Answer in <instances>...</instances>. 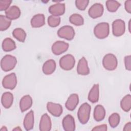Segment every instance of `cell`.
I'll return each mask as SVG.
<instances>
[{
  "instance_id": "2e32d148",
  "label": "cell",
  "mask_w": 131,
  "mask_h": 131,
  "mask_svg": "<svg viewBox=\"0 0 131 131\" xmlns=\"http://www.w3.org/2000/svg\"><path fill=\"white\" fill-rule=\"evenodd\" d=\"M34 123V112L33 111H30L28 112L25 116L23 125L25 129L26 130H30L33 128Z\"/></svg>"
},
{
  "instance_id": "d6a6232c",
  "label": "cell",
  "mask_w": 131,
  "mask_h": 131,
  "mask_svg": "<svg viewBox=\"0 0 131 131\" xmlns=\"http://www.w3.org/2000/svg\"><path fill=\"white\" fill-rule=\"evenodd\" d=\"M89 3L88 0H76L75 5L77 9L80 10H84L87 7Z\"/></svg>"
},
{
  "instance_id": "52a82bcc",
  "label": "cell",
  "mask_w": 131,
  "mask_h": 131,
  "mask_svg": "<svg viewBox=\"0 0 131 131\" xmlns=\"http://www.w3.org/2000/svg\"><path fill=\"white\" fill-rule=\"evenodd\" d=\"M17 84V77L14 73L5 76L2 80L3 87L7 89L13 90Z\"/></svg>"
},
{
  "instance_id": "f546056e",
  "label": "cell",
  "mask_w": 131,
  "mask_h": 131,
  "mask_svg": "<svg viewBox=\"0 0 131 131\" xmlns=\"http://www.w3.org/2000/svg\"><path fill=\"white\" fill-rule=\"evenodd\" d=\"M106 6L108 11L115 12L120 6V4L116 1L108 0L106 2Z\"/></svg>"
},
{
  "instance_id": "d6986e66",
  "label": "cell",
  "mask_w": 131,
  "mask_h": 131,
  "mask_svg": "<svg viewBox=\"0 0 131 131\" xmlns=\"http://www.w3.org/2000/svg\"><path fill=\"white\" fill-rule=\"evenodd\" d=\"M32 98L30 95L23 96L19 102V107L21 112H24L29 109L32 105Z\"/></svg>"
},
{
  "instance_id": "4dcf8cb0",
  "label": "cell",
  "mask_w": 131,
  "mask_h": 131,
  "mask_svg": "<svg viewBox=\"0 0 131 131\" xmlns=\"http://www.w3.org/2000/svg\"><path fill=\"white\" fill-rule=\"evenodd\" d=\"M120 120V117L119 115L117 113H113L108 118V122L110 126L115 128L117 127L119 124Z\"/></svg>"
},
{
  "instance_id": "ffe728a7",
  "label": "cell",
  "mask_w": 131,
  "mask_h": 131,
  "mask_svg": "<svg viewBox=\"0 0 131 131\" xmlns=\"http://www.w3.org/2000/svg\"><path fill=\"white\" fill-rule=\"evenodd\" d=\"M45 24V17L42 14L35 15L31 20V25L33 28H39Z\"/></svg>"
},
{
  "instance_id": "ac0fdd59",
  "label": "cell",
  "mask_w": 131,
  "mask_h": 131,
  "mask_svg": "<svg viewBox=\"0 0 131 131\" xmlns=\"http://www.w3.org/2000/svg\"><path fill=\"white\" fill-rule=\"evenodd\" d=\"M20 14V10L16 6H12L5 11L6 16L10 20L17 19L19 17Z\"/></svg>"
},
{
  "instance_id": "1f68e13d",
  "label": "cell",
  "mask_w": 131,
  "mask_h": 131,
  "mask_svg": "<svg viewBox=\"0 0 131 131\" xmlns=\"http://www.w3.org/2000/svg\"><path fill=\"white\" fill-rule=\"evenodd\" d=\"M60 23V17L59 16L50 15L48 18V23L49 26L51 27H57Z\"/></svg>"
},
{
  "instance_id": "83f0119b",
  "label": "cell",
  "mask_w": 131,
  "mask_h": 131,
  "mask_svg": "<svg viewBox=\"0 0 131 131\" xmlns=\"http://www.w3.org/2000/svg\"><path fill=\"white\" fill-rule=\"evenodd\" d=\"M70 22L77 26L83 25L84 24V19L82 16L79 14L74 13L71 15L69 18Z\"/></svg>"
},
{
  "instance_id": "603a6c76",
  "label": "cell",
  "mask_w": 131,
  "mask_h": 131,
  "mask_svg": "<svg viewBox=\"0 0 131 131\" xmlns=\"http://www.w3.org/2000/svg\"><path fill=\"white\" fill-rule=\"evenodd\" d=\"M105 110L104 107L100 104L97 105L94 111V118L97 121H100L104 118Z\"/></svg>"
},
{
  "instance_id": "44dd1931",
  "label": "cell",
  "mask_w": 131,
  "mask_h": 131,
  "mask_svg": "<svg viewBox=\"0 0 131 131\" xmlns=\"http://www.w3.org/2000/svg\"><path fill=\"white\" fill-rule=\"evenodd\" d=\"M56 69V62L53 59L47 60L42 66V71L46 75L52 74Z\"/></svg>"
},
{
  "instance_id": "7402d4cb",
  "label": "cell",
  "mask_w": 131,
  "mask_h": 131,
  "mask_svg": "<svg viewBox=\"0 0 131 131\" xmlns=\"http://www.w3.org/2000/svg\"><path fill=\"white\" fill-rule=\"evenodd\" d=\"M1 102L3 106L6 108L10 107L13 102V95L9 92H6L3 94L2 96Z\"/></svg>"
},
{
  "instance_id": "7c38bea8",
  "label": "cell",
  "mask_w": 131,
  "mask_h": 131,
  "mask_svg": "<svg viewBox=\"0 0 131 131\" xmlns=\"http://www.w3.org/2000/svg\"><path fill=\"white\" fill-rule=\"evenodd\" d=\"M47 108L48 112L55 117L60 116L62 113V107L58 103L49 102L47 104Z\"/></svg>"
},
{
  "instance_id": "277c9868",
  "label": "cell",
  "mask_w": 131,
  "mask_h": 131,
  "mask_svg": "<svg viewBox=\"0 0 131 131\" xmlns=\"http://www.w3.org/2000/svg\"><path fill=\"white\" fill-rule=\"evenodd\" d=\"M102 64L103 67L107 70H114L118 65L117 59L114 54L111 53L107 54L103 58Z\"/></svg>"
},
{
  "instance_id": "74e56055",
  "label": "cell",
  "mask_w": 131,
  "mask_h": 131,
  "mask_svg": "<svg viewBox=\"0 0 131 131\" xmlns=\"http://www.w3.org/2000/svg\"><path fill=\"white\" fill-rule=\"evenodd\" d=\"M123 130H124V131H130L131 130V123L130 122H127L124 125Z\"/></svg>"
},
{
  "instance_id": "ab89813d",
  "label": "cell",
  "mask_w": 131,
  "mask_h": 131,
  "mask_svg": "<svg viewBox=\"0 0 131 131\" xmlns=\"http://www.w3.org/2000/svg\"><path fill=\"white\" fill-rule=\"evenodd\" d=\"M0 130H1V131H7V128H6V126H3V127L1 128Z\"/></svg>"
},
{
  "instance_id": "8992f818",
  "label": "cell",
  "mask_w": 131,
  "mask_h": 131,
  "mask_svg": "<svg viewBox=\"0 0 131 131\" xmlns=\"http://www.w3.org/2000/svg\"><path fill=\"white\" fill-rule=\"evenodd\" d=\"M58 36L68 40H72L75 36V31L73 28L70 26H64L57 31Z\"/></svg>"
},
{
  "instance_id": "ba28073f",
  "label": "cell",
  "mask_w": 131,
  "mask_h": 131,
  "mask_svg": "<svg viewBox=\"0 0 131 131\" xmlns=\"http://www.w3.org/2000/svg\"><path fill=\"white\" fill-rule=\"evenodd\" d=\"M125 30V24L124 21L120 19L114 20L112 24V32L115 36L122 35Z\"/></svg>"
},
{
  "instance_id": "60d3db41",
  "label": "cell",
  "mask_w": 131,
  "mask_h": 131,
  "mask_svg": "<svg viewBox=\"0 0 131 131\" xmlns=\"http://www.w3.org/2000/svg\"><path fill=\"white\" fill-rule=\"evenodd\" d=\"M130 19L129 20V23H128V30H129V32H130Z\"/></svg>"
},
{
  "instance_id": "5b68a950",
  "label": "cell",
  "mask_w": 131,
  "mask_h": 131,
  "mask_svg": "<svg viewBox=\"0 0 131 131\" xmlns=\"http://www.w3.org/2000/svg\"><path fill=\"white\" fill-rule=\"evenodd\" d=\"M75 63V58L71 54L64 55L59 60V66L60 68L66 71H69L72 69L74 67Z\"/></svg>"
},
{
  "instance_id": "3957f363",
  "label": "cell",
  "mask_w": 131,
  "mask_h": 131,
  "mask_svg": "<svg viewBox=\"0 0 131 131\" xmlns=\"http://www.w3.org/2000/svg\"><path fill=\"white\" fill-rule=\"evenodd\" d=\"M17 63L16 57L11 55H6L4 56L1 61V67L2 69L8 72L13 69Z\"/></svg>"
},
{
  "instance_id": "484cf974",
  "label": "cell",
  "mask_w": 131,
  "mask_h": 131,
  "mask_svg": "<svg viewBox=\"0 0 131 131\" xmlns=\"http://www.w3.org/2000/svg\"><path fill=\"white\" fill-rule=\"evenodd\" d=\"M120 106L124 112H128L131 108V96L130 94L125 96L120 101Z\"/></svg>"
},
{
  "instance_id": "8d00e7d4",
  "label": "cell",
  "mask_w": 131,
  "mask_h": 131,
  "mask_svg": "<svg viewBox=\"0 0 131 131\" xmlns=\"http://www.w3.org/2000/svg\"><path fill=\"white\" fill-rule=\"evenodd\" d=\"M124 7L125 10L129 13H131V1H126L124 4Z\"/></svg>"
},
{
  "instance_id": "9a60e30c",
  "label": "cell",
  "mask_w": 131,
  "mask_h": 131,
  "mask_svg": "<svg viewBox=\"0 0 131 131\" xmlns=\"http://www.w3.org/2000/svg\"><path fill=\"white\" fill-rule=\"evenodd\" d=\"M77 72L81 75H87L90 73L88 62L85 57H82L79 60L77 67Z\"/></svg>"
},
{
  "instance_id": "f35d334b",
  "label": "cell",
  "mask_w": 131,
  "mask_h": 131,
  "mask_svg": "<svg viewBox=\"0 0 131 131\" xmlns=\"http://www.w3.org/2000/svg\"><path fill=\"white\" fill-rule=\"evenodd\" d=\"M13 130H16V131H20V130H21V129L19 127V126H17L15 128H14Z\"/></svg>"
},
{
  "instance_id": "6da1fadb",
  "label": "cell",
  "mask_w": 131,
  "mask_h": 131,
  "mask_svg": "<svg viewBox=\"0 0 131 131\" xmlns=\"http://www.w3.org/2000/svg\"><path fill=\"white\" fill-rule=\"evenodd\" d=\"M91 110V105L86 102L81 104L77 112V117L81 124H86L89 120Z\"/></svg>"
},
{
  "instance_id": "5bb4252c",
  "label": "cell",
  "mask_w": 131,
  "mask_h": 131,
  "mask_svg": "<svg viewBox=\"0 0 131 131\" xmlns=\"http://www.w3.org/2000/svg\"><path fill=\"white\" fill-rule=\"evenodd\" d=\"M52 127V122L50 117L47 114L42 115L39 122V130L40 131H49Z\"/></svg>"
},
{
  "instance_id": "836d02e7",
  "label": "cell",
  "mask_w": 131,
  "mask_h": 131,
  "mask_svg": "<svg viewBox=\"0 0 131 131\" xmlns=\"http://www.w3.org/2000/svg\"><path fill=\"white\" fill-rule=\"evenodd\" d=\"M12 3L10 0H1L0 1V10L6 11Z\"/></svg>"
},
{
  "instance_id": "4316f807",
  "label": "cell",
  "mask_w": 131,
  "mask_h": 131,
  "mask_svg": "<svg viewBox=\"0 0 131 131\" xmlns=\"http://www.w3.org/2000/svg\"><path fill=\"white\" fill-rule=\"evenodd\" d=\"M12 35L15 38L20 42H24L26 39V33L21 28L15 29L12 32Z\"/></svg>"
},
{
  "instance_id": "d4e9b609",
  "label": "cell",
  "mask_w": 131,
  "mask_h": 131,
  "mask_svg": "<svg viewBox=\"0 0 131 131\" xmlns=\"http://www.w3.org/2000/svg\"><path fill=\"white\" fill-rule=\"evenodd\" d=\"M2 49L5 52H10L16 48L15 42L10 38H5L2 42Z\"/></svg>"
},
{
  "instance_id": "8fae6325",
  "label": "cell",
  "mask_w": 131,
  "mask_h": 131,
  "mask_svg": "<svg viewBox=\"0 0 131 131\" xmlns=\"http://www.w3.org/2000/svg\"><path fill=\"white\" fill-rule=\"evenodd\" d=\"M62 126L66 131H74L75 130V122L73 117L71 115L66 116L62 122Z\"/></svg>"
},
{
  "instance_id": "4fadbf2b",
  "label": "cell",
  "mask_w": 131,
  "mask_h": 131,
  "mask_svg": "<svg viewBox=\"0 0 131 131\" xmlns=\"http://www.w3.org/2000/svg\"><path fill=\"white\" fill-rule=\"evenodd\" d=\"M65 9V4L64 3H57L49 7V12L52 15L59 16L64 13Z\"/></svg>"
},
{
  "instance_id": "f1b7e54d",
  "label": "cell",
  "mask_w": 131,
  "mask_h": 131,
  "mask_svg": "<svg viewBox=\"0 0 131 131\" xmlns=\"http://www.w3.org/2000/svg\"><path fill=\"white\" fill-rule=\"evenodd\" d=\"M11 24V20L8 18L6 16L0 15V30L5 31L8 29Z\"/></svg>"
},
{
  "instance_id": "d590c367",
  "label": "cell",
  "mask_w": 131,
  "mask_h": 131,
  "mask_svg": "<svg viewBox=\"0 0 131 131\" xmlns=\"http://www.w3.org/2000/svg\"><path fill=\"white\" fill-rule=\"evenodd\" d=\"M107 129V125L106 124H101L94 127L92 130H96V131H106Z\"/></svg>"
},
{
  "instance_id": "cb8c5ba5",
  "label": "cell",
  "mask_w": 131,
  "mask_h": 131,
  "mask_svg": "<svg viewBox=\"0 0 131 131\" xmlns=\"http://www.w3.org/2000/svg\"><path fill=\"white\" fill-rule=\"evenodd\" d=\"M88 100L92 103H96L99 100V84H94L89 92Z\"/></svg>"
},
{
  "instance_id": "e0dca14e",
  "label": "cell",
  "mask_w": 131,
  "mask_h": 131,
  "mask_svg": "<svg viewBox=\"0 0 131 131\" xmlns=\"http://www.w3.org/2000/svg\"><path fill=\"white\" fill-rule=\"evenodd\" d=\"M79 103V97L76 94H71L68 98L65 106L66 108L71 111L75 109Z\"/></svg>"
},
{
  "instance_id": "30bf717a",
  "label": "cell",
  "mask_w": 131,
  "mask_h": 131,
  "mask_svg": "<svg viewBox=\"0 0 131 131\" xmlns=\"http://www.w3.org/2000/svg\"><path fill=\"white\" fill-rule=\"evenodd\" d=\"M104 8L102 4L96 3L93 5L89 9V16L93 18H97L101 16L103 13Z\"/></svg>"
},
{
  "instance_id": "7a4b0ae2",
  "label": "cell",
  "mask_w": 131,
  "mask_h": 131,
  "mask_svg": "<svg viewBox=\"0 0 131 131\" xmlns=\"http://www.w3.org/2000/svg\"><path fill=\"white\" fill-rule=\"evenodd\" d=\"M110 33L109 24L106 22L100 23L94 28V34L99 39H104L107 37Z\"/></svg>"
},
{
  "instance_id": "e575fe53",
  "label": "cell",
  "mask_w": 131,
  "mask_h": 131,
  "mask_svg": "<svg viewBox=\"0 0 131 131\" xmlns=\"http://www.w3.org/2000/svg\"><path fill=\"white\" fill-rule=\"evenodd\" d=\"M124 64L125 69L128 71L131 70V56L127 55L124 57Z\"/></svg>"
},
{
  "instance_id": "9c48e42d",
  "label": "cell",
  "mask_w": 131,
  "mask_h": 131,
  "mask_svg": "<svg viewBox=\"0 0 131 131\" xmlns=\"http://www.w3.org/2000/svg\"><path fill=\"white\" fill-rule=\"evenodd\" d=\"M69 47L68 43L63 41L55 42L51 48L53 53L56 55H60L67 51Z\"/></svg>"
}]
</instances>
